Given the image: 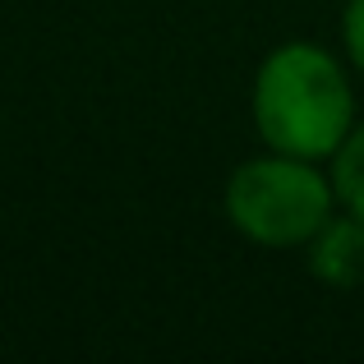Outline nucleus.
Wrapping results in <instances>:
<instances>
[{
	"instance_id": "f257e3e1",
	"label": "nucleus",
	"mask_w": 364,
	"mask_h": 364,
	"mask_svg": "<svg viewBox=\"0 0 364 364\" xmlns=\"http://www.w3.org/2000/svg\"><path fill=\"white\" fill-rule=\"evenodd\" d=\"M249 111L258 139L272 152L332 161V152L355 129V88L328 46L282 42L258 65Z\"/></svg>"
},
{
	"instance_id": "39448f33",
	"label": "nucleus",
	"mask_w": 364,
	"mask_h": 364,
	"mask_svg": "<svg viewBox=\"0 0 364 364\" xmlns=\"http://www.w3.org/2000/svg\"><path fill=\"white\" fill-rule=\"evenodd\" d=\"M341 46H346L350 70L364 74V0H346V14H341Z\"/></svg>"
},
{
	"instance_id": "f03ea898",
	"label": "nucleus",
	"mask_w": 364,
	"mask_h": 364,
	"mask_svg": "<svg viewBox=\"0 0 364 364\" xmlns=\"http://www.w3.org/2000/svg\"><path fill=\"white\" fill-rule=\"evenodd\" d=\"M222 208L249 245L304 249L318 235V226L337 213V189H332V176L318 171V161L267 148L231 171Z\"/></svg>"
},
{
	"instance_id": "7ed1b4c3",
	"label": "nucleus",
	"mask_w": 364,
	"mask_h": 364,
	"mask_svg": "<svg viewBox=\"0 0 364 364\" xmlns=\"http://www.w3.org/2000/svg\"><path fill=\"white\" fill-rule=\"evenodd\" d=\"M304 249H309V272L318 277L323 286H332V291H355L364 282V217L337 208Z\"/></svg>"
},
{
	"instance_id": "20e7f679",
	"label": "nucleus",
	"mask_w": 364,
	"mask_h": 364,
	"mask_svg": "<svg viewBox=\"0 0 364 364\" xmlns=\"http://www.w3.org/2000/svg\"><path fill=\"white\" fill-rule=\"evenodd\" d=\"M332 189H337V208L364 217V120H355V129L346 134L337 152H332Z\"/></svg>"
}]
</instances>
